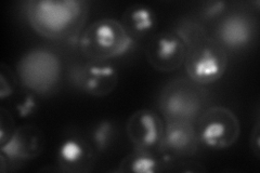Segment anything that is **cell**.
Here are the masks:
<instances>
[{
  "mask_svg": "<svg viewBox=\"0 0 260 173\" xmlns=\"http://www.w3.org/2000/svg\"><path fill=\"white\" fill-rule=\"evenodd\" d=\"M173 31L182 39L188 49L208 37L207 30L201 21L188 18L179 20L174 26Z\"/></svg>",
  "mask_w": 260,
  "mask_h": 173,
  "instance_id": "17",
  "label": "cell"
},
{
  "mask_svg": "<svg viewBox=\"0 0 260 173\" xmlns=\"http://www.w3.org/2000/svg\"><path fill=\"white\" fill-rule=\"evenodd\" d=\"M207 92L190 78H176L167 82L158 97V107L165 121H197L205 110Z\"/></svg>",
  "mask_w": 260,
  "mask_h": 173,
  "instance_id": "3",
  "label": "cell"
},
{
  "mask_svg": "<svg viewBox=\"0 0 260 173\" xmlns=\"http://www.w3.org/2000/svg\"><path fill=\"white\" fill-rule=\"evenodd\" d=\"M199 145L200 142L194 122L165 121L164 133L157 153L168 166L174 161L193 157L199 150Z\"/></svg>",
  "mask_w": 260,
  "mask_h": 173,
  "instance_id": "8",
  "label": "cell"
},
{
  "mask_svg": "<svg viewBox=\"0 0 260 173\" xmlns=\"http://www.w3.org/2000/svg\"><path fill=\"white\" fill-rule=\"evenodd\" d=\"M25 11L30 26L39 35L54 40H77L87 20L89 4L83 0H30Z\"/></svg>",
  "mask_w": 260,
  "mask_h": 173,
  "instance_id": "1",
  "label": "cell"
},
{
  "mask_svg": "<svg viewBox=\"0 0 260 173\" xmlns=\"http://www.w3.org/2000/svg\"><path fill=\"white\" fill-rule=\"evenodd\" d=\"M20 79L16 72H13L8 65H0V98L3 101L11 100L20 90Z\"/></svg>",
  "mask_w": 260,
  "mask_h": 173,
  "instance_id": "19",
  "label": "cell"
},
{
  "mask_svg": "<svg viewBox=\"0 0 260 173\" xmlns=\"http://www.w3.org/2000/svg\"><path fill=\"white\" fill-rule=\"evenodd\" d=\"M61 62L54 52L43 48L32 49L16 64L21 85L38 95L51 94L61 78Z\"/></svg>",
  "mask_w": 260,
  "mask_h": 173,
  "instance_id": "4",
  "label": "cell"
},
{
  "mask_svg": "<svg viewBox=\"0 0 260 173\" xmlns=\"http://www.w3.org/2000/svg\"><path fill=\"white\" fill-rule=\"evenodd\" d=\"M164 129V118L149 109L136 111L126 122L127 137L138 150L157 152Z\"/></svg>",
  "mask_w": 260,
  "mask_h": 173,
  "instance_id": "11",
  "label": "cell"
},
{
  "mask_svg": "<svg viewBox=\"0 0 260 173\" xmlns=\"http://www.w3.org/2000/svg\"><path fill=\"white\" fill-rule=\"evenodd\" d=\"M200 144L210 150H226L238 142L241 125L237 115L224 106H211L195 121Z\"/></svg>",
  "mask_w": 260,
  "mask_h": 173,
  "instance_id": "5",
  "label": "cell"
},
{
  "mask_svg": "<svg viewBox=\"0 0 260 173\" xmlns=\"http://www.w3.org/2000/svg\"><path fill=\"white\" fill-rule=\"evenodd\" d=\"M226 49L213 37H207L188 49L184 68L188 78L206 86L220 79L228 67Z\"/></svg>",
  "mask_w": 260,
  "mask_h": 173,
  "instance_id": "6",
  "label": "cell"
},
{
  "mask_svg": "<svg viewBox=\"0 0 260 173\" xmlns=\"http://www.w3.org/2000/svg\"><path fill=\"white\" fill-rule=\"evenodd\" d=\"M121 25L127 35L137 44L146 37H152L157 25V16L151 7L137 4L128 7L121 14Z\"/></svg>",
  "mask_w": 260,
  "mask_h": 173,
  "instance_id": "14",
  "label": "cell"
},
{
  "mask_svg": "<svg viewBox=\"0 0 260 173\" xmlns=\"http://www.w3.org/2000/svg\"><path fill=\"white\" fill-rule=\"evenodd\" d=\"M44 147L45 136L39 128L34 125L16 127L9 141L0 145V171L20 170L26 161L37 158Z\"/></svg>",
  "mask_w": 260,
  "mask_h": 173,
  "instance_id": "7",
  "label": "cell"
},
{
  "mask_svg": "<svg viewBox=\"0 0 260 173\" xmlns=\"http://www.w3.org/2000/svg\"><path fill=\"white\" fill-rule=\"evenodd\" d=\"M136 46L121 25L112 18L98 19L81 31L79 51L88 61H109L127 54Z\"/></svg>",
  "mask_w": 260,
  "mask_h": 173,
  "instance_id": "2",
  "label": "cell"
},
{
  "mask_svg": "<svg viewBox=\"0 0 260 173\" xmlns=\"http://www.w3.org/2000/svg\"><path fill=\"white\" fill-rule=\"evenodd\" d=\"M167 164L157 152L135 150L120 160L116 172L120 173H160L166 172Z\"/></svg>",
  "mask_w": 260,
  "mask_h": 173,
  "instance_id": "15",
  "label": "cell"
},
{
  "mask_svg": "<svg viewBox=\"0 0 260 173\" xmlns=\"http://www.w3.org/2000/svg\"><path fill=\"white\" fill-rule=\"evenodd\" d=\"M15 121L10 111L5 107L0 109V145H4L15 132Z\"/></svg>",
  "mask_w": 260,
  "mask_h": 173,
  "instance_id": "21",
  "label": "cell"
},
{
  "mask_svg": "<svg viewBox=\"0 0 260 173\" xmlns=\"http://www.w3.org/2000/svg\"><path fill=\"white\" fill-rule=\"evenodd\" d=\"M23 87V86H22ZM37 93L23 87L12 98L13 111L20 118H29L38 112L40 101Z\"/></svg>",
  "mask_w": 260,
  "mask_h": 173,
  "instance_id": "18",
  "label": "cell"
},
{
  "mask_svg": "<svg viewBox=\"0 0 260 173\" xmlns=\"http://www.w3.org/2000/svg\"><path fill=\"white\" fill-rule=\"evenodd\" d=\"M96 155L89 139L70 135L61 140L56 150V167L67 173L90 172L94 168Z\"/></svg>",
  "mask_w": 260,
  "mask_h": 173,
  "instance_id": "12",
  "label": "cell"
},
{
  "mask_svg": "<svg viewBox=\"0 0 260 173\" xmlns=\"http://www.w3.org/2000/svg\"><path fill=\"white\" fill-rule=\"evenodd\" d=\"M207 169L200 162H195L190 159H182L174 161L167 166L166 172H182V173H201Z\"/></svg>",
  "mask_w": 260,
  "mask_h": 173,
  "instance_id": "22",
  "label": "cell"
},
{
  "mask_svg": "<svg viewBox=\"0 0 260 173\" xmlns=\"http://www.w3.org/2000/svg\"><path fill=\"white\" fill-rule=\"evenodd\" d=\"M255 36V27L248 16L242 13L228 14L219 21L216 38L225 49H244Z\"/></svg>",
  "mask_w": 260,
  "mask_h": 173,
  "instance_id": "13",
  "label": "cell"
},
{
  "mask_svg": "<svg viewBox=\"0 0 260 173\" xmlns=\"http://www.w3.org/2000/svg\"><path fill=\"white\" fill-rule=\"evenodd\" d=\"M73 81L86 94L102 97L116 89L118 72L109 61H87L75 68Z\"/></svg>",
  "mask_w": 260,
  "mask_h": 173,
  "instance_id": "10",
  "label": "cell"
},
{
  "mask_svg": "<svg viewBox=\"0 0 260 173\" xmlns=\"http://www.w3.org/2000/svg\"><path fill=\"white\" fill-rule=\"evenodd\" d=\"M250 148L251 152L256 156L257 158H259L260 156V123H259V118H257L255 126L251 130V134H250Z\"/></svg>",
  "mask_w": 260,
  "mask_h": 173,
  "instance_id": "23",
  "label": "cell"
},
{
  "mask_svg": "<svg viewBox=\"0 0 260 173\" xmlns=\"http://www.w3.org/2000/svg\"><path fill=\"white\" fill-rule=\"evenodd\" d=\"M228 8V3L225 2H205L200 5L198 9V20L203 22H211L215 21L225 12Z\"/></svg>",
  "mask_w": 260,
  "mask_h": 173,
  "instance_id": "20",
  "label": "cell"
},
{
  "mask_svg": "<svg viewBox=\"0 0 260 173\" xmlns=\"http://www.w3.org/2000/svg\"><path fill=\"white\" fill-rule=\"evenodd\" d=\"M188 48L173 30L155 32L145 48V56L151 66L158 72L170 73L184 64Z\"/></svg>",
  "mask_w": 260,
  "mask_h": 173,
  "instance_id": "9",
  "label": "cell"
},
{
  "mask_svg": "<svg viewBox=\"0 0 260 173\" xmlns=\"http://www.w3.org/2000/svg\"><path fill=\"white\" fill-rule=\"evenodd\" d=\"M117 136L116 125L112 120L103 119L92 127L89 141L92 144L96 154L107 152L115 142Z\"/></svg>",
  "mask_w": 260,
  "mask_h": 173,
  "instance_id": "16",
  "label": "cell"
}]
</instances>
